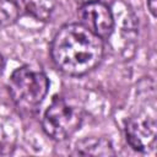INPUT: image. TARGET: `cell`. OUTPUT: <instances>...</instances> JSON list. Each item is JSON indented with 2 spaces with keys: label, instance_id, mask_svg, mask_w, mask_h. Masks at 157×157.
Segmentation results:
<instances>
[{
  "label": "cell",
  "instance_id": "6da1fadb",
  "mask_svg": "<svg viewBox=\"0 0 157 157\" xmlns=\"http://www.w3.org/2000/svg\"><path fill=\"white\" fill-rule=\"evenodd\" d=\"M104 42L82 23L63 26L53 38L50 55L55 66L72 76L85 75L101 63Z\"/></svg>",
  "mask_w": 157,
  "mask_h": 157
},
{
  "label": "cell",
  "instance_id": "7a4b0ae2",
  "mask_svg": "<svg viewBox=\"0 0 157 157\" xmlns=\"http://www.w3.org/2000/svg\"><path fill=\"white\" fill-rule=\"evenodd\" d=\"M49 90L47 75L38 67L29 65L16 69L9 80V91L13 102L22 108L38 105Z\"/></svg>",
  "mask_w": 157,
  "mask_h": 157
},
{
  "label": "cell",
  "instance_id": "3957f363",
  "mask_svg": "<svg viewBox=\"0 0 157 157\" xmlns=\"http://www.w3.org/2000/svg\"><path fill=\"white\" fill-rule=\"evenodd\" d=\"M82 110L64 98H54L43 115V129L54 140L72 136L82 124Z\"/></svg>",
  "mask_w": 157,
  "mask_h": 157
},
{
  "label": "cell",
  "instance_id": "277c9868",
  "mask_svg": "<svg viewBox=\"0 0 157 157\" xmlns=\"http://www.w3.org/2000/svg\"><path fill=\"white\" fill-rule=\"evenodd\" d=\"M113 13V29L110 36L107 38L113 45L118 39V44L115 45V50H118L119 45H123L121 53L126 54L129 49L134 50V43L137 34V23L136 18L128 5L121 1H115L110 7Z\"/></svg>",
  "mask_w": 157,
  "mask_h": 157
},
{
  "label": "cell",
  "instance_id": "5b68a950",
  "mask_svg": "<svg viewBox=\"0 0 157 157\" xmlns=\"http://www.w3.org/2000/svg\"><path fill=\"white\" fill-rule=\"evenodd\" d=\"M156 115L155 112H140L131 117L125 128L128 144L136 151L148 152L156 142Z\"/></svg>",
  "mask_w": 157,
  "mask_h": 157
},
{
  "label": "cell",
  "instance_id": "8992f818",
  "mask_svg": "<svg viewBox=\"0 0 157 157\" xmlns=\"http://www.w3.org/2000/svg\"><path fill=\"white\" fill-rule=\"evenodd\" d=\"M81 23L102 39H107L113 29V13L109 6L101 1L85 4L80 9Z\"/></svg>",
  "mask_w": 157,
  "mask_h": 157
},
{
  "label": "cell",
  "instance_id": "52a82bcc",
  "mask_svg": "<svg viewBox=\"0 0 157 157\" xmlns=\"http://www.w3.org/2000/svg\"><path fill=\"white\" fill-rule=\"evenodd\" d=\"M16 4L20 12L43 22L50 20L55 9V0H16Z\"/></svg>",
  "mask_w": 157,
  "mask_h": 157
},
{
  "label": "cell",
  "instance_id": "ba28073f",
  "mask_svg": "<svg viewBox=\"0 0 157 157\" xmlns=\"http://www.w3.org/2000/svg\"><path fill=\"white\" fill-rule=\"evenodd\" d=\"M74 155L78 156H113L115 155L109 140L104 137H87L78 141Z\"/></svg>",
  "mask_w": 157,
  "mask_h": 157
},
{
  "label": "cell",
  "instance_id": "9c48e42d",
  "mask_svg": "<svg viewBox=\"0 0 157 157\" xmlns=\"http://www.w3.org/2000/svg\"><path fill=\"white\" fill-rule=\"evenodd\" d=\"M20 16V9L13 0H0V28L12 26Z\"/></svg>",
  "mask_w": 157,
  "mask_h": 157
},
{
  "label": "cell",
  "instance_id": "30bf717a",
  "mask_svg": "<svg viewBox=\"0 0 157 157\" xmlns=\"http://www.w3.org/2000/svg\"><path fill=\"white\" fill-rule=\"evenodd\" d=\"M13 139L7 134L2 125H0V156L9 155L13 150Z\"/></svg>",
  "mask_w": 157,
  "mask_h": 157
},
{
  "label": "cell",
  "instance_id": "8fae6325",
  "mask_svg": "<svg viewBox=\"0 0 157 157\" xmlns=\"http://www.w3.org/2000/svg\"><path fill=\"white\" fill-rule=\"evenodd\" d=\"M147 6H148L151 13L155 16L156 15V0H147Z\"/></svg>",
  "mask_w": 157,
  "mask_h": 157
},
{
  "label": "cell",
  "instance_id": "7c38bea8",
  "mask_svg": "<svg viewBox=\"0 0 157 157\" xmlns=\"http://www.w3.org/2000/svg\"><path fill=\"white\" fill-rule=\"evenodd\" d=\"M4 67H5V60H4V56L0 54V76L4 71Z\"/></svg>",
  "mask_w": 157,
  "mask_h": 157
},
{
  "label": "cell",
  "instance_id": "4fadbf2b",
  "mask_svg": "<svg viewBox=\"0 0 157 157\" xmlns=\"http://www.w3.org/2000/svg\"><path fill=\"white\" fill-rule=\"evenodd\" d=\"M77 2H80L81 5H85V4H90V2H96V1H99V0H76Z\"/></svg>",
  "mask_w": 157,
  "mask_h": 157
}]
</instances>
